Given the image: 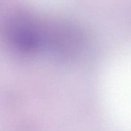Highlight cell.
I'll use <instances>...</instances> for the list:
<instances>
[{
    "label": "cell",
    "instance_id": "obj_1",
    "mask_svg": "<svg viewBox=\"0 0 131 131\" xmlns=\"http://www.w3.org/2000/svg\"><path fill=\"white\" fill-rule=\"evenodd\" d=\"M24 17L14 19L8 27L10 40L20 49H33L38 43V35L33 22Z\"/></svg>",
    "mask_w": 131,
    "mask_h": 131
}]
</instances>
